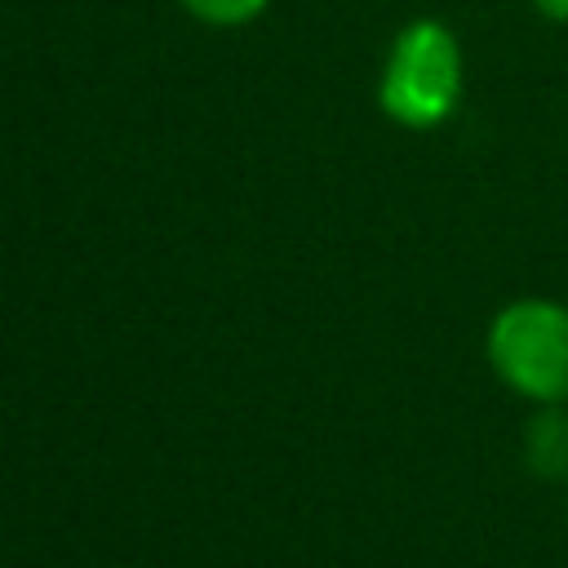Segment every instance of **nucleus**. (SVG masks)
Masks as SVG:
<instances>
[{
	"instance_id": "20e7f679",
	"label": "nucleus",
	"mask_w": 568,
	"mask_h": 568,
	"mask_svg": "<svg viewBox=\"0 0 568 568\" xmlns=\"http://www.w3.org/2000/svg\"><path fill=\"white\" fill-rule=\"evenodd\" d=\"M191 18L209 22V27H244L253 22L271 0H178Z\"/></svg>"
},
{
	"instance_id": "f03ea898",
	"label": "nucleus",
	"mask_w": 568,
	"mask_h": 568,
	"mask_svg": "<svg viewBox=\"0 0 568 568\" xmlns=\"http://www.w3.org/2000/svg\"><path fill=\"white\" fill-rule=\"evenodd\" d=\"M488 368L519 399L568 404V306L550 297L506 302L484 333Z\"/></svg>"
},
{
	"instance_id": "39448f33",
	"label": "nucleus",
	"mask_w": 568,
	"mask_h": 568,
	"mask_svg": "<svg viewBox=\"0 0 568 568\" xmlns=\"http://www.w3.org/2000/svg\"><path fill=\"white\" fill-rule=\"evenodd\" d=\"M537 13H546L550 22H568V0H532Z\"/></svg>"
},
{
	"instance_id": "f257e3e1",
	"label": "nucleus",
	"mask_w": 568,
	"mask_h": 568,
	"mask_svg": "<svg viewBox=\"0 0 568 568\" xmlns=\"http://www.w3.org/2000/svg\"><path fill=\"white\" fill-rule=\"evenodd\" d=\"M462 44L448 22L413 18L390 40L377 75V106L404 129H439L462 102Z\"/></svg>"
},
{
	"instance_id": "7ed1b4c3",
	"label": "nucleus",
	"mask_w": 568,
	"mask_h": 568,
	"mask_svg": "<svg viewBox=\"0 0 568 568\" xmlns=\"http://www.w3.org/2000/svg\"><path fill=\"white\" fill-rule=\"evenodd\" d=\"M524 462L537 479H568V408L541 404L524 426Z\"/></svg>"
}]
</instances>
